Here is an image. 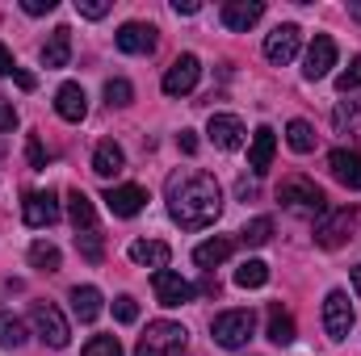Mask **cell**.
I'll return each instance as SVG.
<instances>
[{"label": "cell", "instance_id": "1", "mask_svg": "<svg viewBox=\"0 0 361 356\" xmlns=\"http://www.w3.org/2000/svg\"><path fill=\"white\" fill-rule=\"evenodd\" d=\"M169 214L185 231H202L223 214V193L210 172H177L169 180Z\"/></svg>", "mask_w": 361, "mask_h": 356}, {"label": "cell", "instance_id": "2", "mask_svg": "<svg viewBox=\"0 0 361 356\" xmlns=\"http://www.w3.org/2000/svg\"><path fill=\"white\" fill-rule=\"evenodd\" d=\"M252 331H257V314L252 310H223L210 323V336H214L219 348H244L252 340Z\"/></svg>", "mask_w": 361, "mask_h": 356}, {"label": "cell", "instance_id": "3", "mask_svg": "<svg viewBox=\"0 0 361 356\" xmlns=\"http://www.w3.org/2000/svg\"><path fill=\"white\" fill-rule=\"evenodd\" d=\"M185 344H189V331H185L180 323L160 319V323H152V327H147V336L139 340L135 356H180V352H185Z\"/></svg>", "mask_w": 361, "mask_h": 356}, {"label": "cell", "instance_id": "4", "mask_svg": "<svg viewBox=\"0 0 361 356\" xmlns=\"http://www.w3.org/2000/svg\"><path fill=\"white\" fill-rule=\"evenodd\" d=\"M30 319H34L42 344H51V348H68V344H72V327H68V319L59 314V306L34 302V306H30Z\"/></svg>", "mask_w": 361, "mask_h": 356}, {"label": "cell", "instance_id": "5", "mask_svg": "<svg viewBox=\"0 0 361 356\" xmlns=\"http://www.w3.org/2000/svg\"><path fill=\"white\" fill-rule=\"evenodd\" d=\"M277 201H281V205H290V210H311V214H324V210H328V201H324L319 184H315V180H307V177L281 180Z\"/></svg>", "mask_w": 361, "mask_h": 356}, {"label": "cell", "instance_id": "6", "mask_svg": "<svg viewBox=\"0 0 361 356\" xmlns=\"http://www.w3.org/2000/svg\"><path fill=\"white\" fill-rule=\"evenodd\" d=\"M324 331L332 340H345L353 331V306H349V293L345 289H332L324 298Z\"/></svg>", "mask_w": 361, "mask_h": 356}, {"label": "cell", "instance_id": "7", "mask_svg": "<svg viewBox=\"0 0 361 356\" xmlns=\"http://www.w3.org/2000/svg\"><path fill=\"white\" fill-rule=\"evenodd\" d=\"M152 289H156V302L160 306H185V302H193V285L180 276V272H173V268H160V272H152Z\"/></svg>", "mask_w": 361, "mask_h": 356}, {"label": "cell", "instance_id": "8", "mask_svg": "<svg viewBox=\"0 0 361 356\" xmlns=\"http://www.w3.org/2000/svg\"><path fill=\"white\" fill-rule=\"evenodd\" d=\"M349 227H353V210H324L319 222H315V243L319 248H341L349 239Z\"/></svg>", "mask_w": 361, "mask_h": 356}, {"label": "cell", "instance_id": "9", "mask_svg": "<svg viewBox=\"0 0 361 356\" xmlns=\"http://www.w3.org/2000/svg\"><path fill=\"white\" fill-rule=\"evenodd\" d=\"M21 218H25V227H34V231L55 227V222H59V201H55V193H51V189H47V193H30V197L21 201Z\"/></svg>", "mask_w": 361, "mask_h": 356}, {"label": "cell", "instance_id": "10", "mask_svg": "<svg viewBox=\"0 0 361 356\" xmlns=\"http://www.w3.org/2000/svg\"><path fill=\"white\" fill-rule=\"evenodd\" d=\"M332 68H336V42L328 34H315L311 51H307V63H302V76L307 80H324Z\"/></svg>", "mask_w": 361, "mask_h": 356}, {"label": "cell", "instance_id": "11", "mask_svg": "<svg viewBox=\"0 0 361 356\" xmlns=\"http://www.w3.org/2000/svg\"><path fill=\"white\" fill-rule=\"evenodd\" d=\"M206 130H210V143H214L219 151H240V147H244V122H240L235 113H214Z\"/></svg>", "mask_w": 361, "mask_h": 356}, {"label": "cell", "instance_id": "12", "mask_svg": "<svg viewBox=\"0 0 361 356\" xmlns=\"http://www.w3.org/2000/svg\"><path fill=\"white\" fill-rule=\"evenodd\" d=\"M197 76H202V63H197V55H180L177 63L164 72V92H169V96H185V92H193Z\"/></svg>", "mask_w": 361, "mask_h": 356}, {"label": "cell", "instance_id": "13", "mask_svg": "<svg viewBox=\"0 0 361 356\" xmlns=\"http://www.w3.org/2000/svg\"><path fill=\"white\" fill-rule=\"evenodd\" d=\"M114 42H118L122 55H152V51H156V30L143 25V21H126Z\"/></svg>", "mask_w": 361, "mask_h": 356}, {"label": "cell", "instance_id": "14", "mask_svg": "<svg viewBox=\"0 0 361 356\" xmlns=\"http://www.w3.org/2000/svg\"><path fill=\"white\" fill-rule=\"evenodd\" d=\"M298 34H302V30H298L294 21L277 25L269 38H265V59H269V63H290V59L298 55Z\"/></svg>", "mask_w": 361, "mask_h": 356}, {"label": "cell", "instance_id": "15", "mask_svg": "<svg viewBox=\"0 0 361 356\" xmlns=\"http://www.w3.org/2000/svg\"><path fill=\"white\" fill-rule=\"evenodd\" d=\"M105 205H109V214H114V218H135V214L147 205V189H139V184L109 189V193H105Z\"/></svg>", "mask_w": 361, "mask_h": 356}, {"label": "cell", "instance_id": "16", "mask_svg": "<svg viewBox=\"0 0 361 356\" xmlns=\"http://www.w3.org/2000/svg\"><path fill=\"white\" fill-rule=\"evenodd\" d=\"M261 13H265L261 0H227L223 4V25L235 30V34H244V30H252L261 21Z\"/></svg>", "mask_w": 361, "mask_h": 356}, {"label": "cell", "instance_id": "17", "mask_svg": "<svg viewBox=\"0 0 361 356\" xmlns=\"http://www.w3.org/2000/svg\"><path fill=\"white\" fill-rule=\"evenodd\" d=\"M130 260L139 268H169V260H173V248L164 243V239H135L130 243Z\"/></svg>", "mask_w": 361, "mask_h": 356}, {"label": "cell", "instance_id": "18", "mask_svg": "<svg viewBox=\"0 0 361 356\" xmlns=\"http://www.w3.org/2000/svg\"><path fill=\"white\" fill-rule=\"evenodd\" d=\"M55 113L63 117V122H85V113H89V96L80 84H59L55 92Z\"/></svg>", "mask_w": 361, "mask_h": 356}, {"label": "cell", "instance_id": "19", "mask_svg": "<svg viewBox=\"0 0 361 356\" xmlns=\"http://www.w3.org/2000/svg\"><path fill=\"white\" fill-rule=\"evenodd\" d=\"M328 168H332V177L341 180L345 189H361V155H357V151L336 147V151L328 155Z\"/></svg>", "mask_w": 361, "mask_h": 356}, {"label": "cell", "instance_id": "20", "mask_svg": "<svg viewBox=\"0 0 361 356\" xmlns=\"http://www.w3.org/2000/svg\"><path fill=\"white\" fill-rule=\"evenodd\" d=\"M273 151H277V134H273L269 126H257L252 147H248V168H252L257 177H261V172L273 164Z\"/></svg>", "mask_w": 361, "mask_h": 356}, {"label": "cell", "instance_id": "21", "mask_svg": "<svg viewBox=\"0 0 361 356\" xmlns=\"http://www.w3.org/2000/svg\"><path fill=\"white\" fill-rule=\"evenodd\" d=\"M68 59H72V30L55 25L51 38H47V46H42V63L47 68H68Z\"/></svg>", "mask_w": 361, "mask_h": 356}, {"label": "cell", "instance_id": "22", "mask_svg": "<svg viewBox=\"0 0 361 356\" xmlns=\"http://www.w3.org/2000/svg\"><path fill=\"white\" fill-rule=\"evenodd\" d=\"M122 168H126L122 147H118V143H109V139H105V143H97V151H92V172L109 180V177H118Z\"/></svg>", "mask_w": 361, "mask_h": 356}, {"label": "cell", "instance_id": "23", "mask_svg": "<svg viewBox=\"0 0 361 356\" xmlns=\"http://www.w3.org/2000/svg\"><path fill=\"white\" fill-rule=\"evenodd\" d=\"M68 214H72V227H76V235L97 231V210H92V197H89V193L72 189V193H68Z\"/></svg>", "mask_w": 361, "mask_h": 356}, {"label": "cell", "instance_id": "24", "mask_svg": "<svg viewBox=\"0 0 361 356\" xmlns=\"http://www.w3.org/2000/svg\"><path fill=\"white\" fill-rule=\"evenodd\" d=\"M231 239H223V235H214V239H206V243H197L193 248V265L197 268H219L227 256H231Z\"/></svg>", "mask_w": 361, "mask_h": 356}, {"label": "cell", "instance_id": "25", "mask_svg": "<svg viewBox=\"0 0 361 356\" xmlns=\"http://www.w3.org/2000/svg\"><path fill=\"white\" fill-rule=\"evenodd\" d=\"M72 314H76L80 323H92V319L101 314V289H97V285H76V289H72Z\"/></svg>", "mask_w": 361, "mask_h": 356}, {"label": "cell", "instance_id": "26", "mask_svg": "<svg viewBox=\"0 0 361 356\" xmlns=\"http://www.w3.org/2000/svg\"><path fill=\"white\" fill-rule=\"evenodd\" d=\"M286 143H290V151H298V155H307V151H315V130H311V122H302V117H294V122L286 126Z\"/></svg>", "mask_w": 361, "mask_h": 356}, {"label": "cell", "instance_id": "27", "mask_svg": "<svg viewBox=\"0 0 361 356\" xmlns=\"http://www.w3.org/2000/svg\"><path fill=\"white\" fill-rule=\"evenodd\" d=\"M269 281V265L265 260H244V265L235 268V285L240 289H261Z\"/></svg>", "mask_w": 361, "mask_h": 356}, {"label": "cell", "instance_id": "28", "mask_svg": "<svg viewBox=\"0 0 361 356\" xmlns=\"http://www.w3.org/2000/svg\"><path fill=\"white\" fill-rule=\"evenodd\" d=\"M269 340L277 344V348L294 344V319H290L281 306H273V310H269Z\"/></svg>", "mask_w": 361, "mask_h": 356}, {"label": "cell", "instance_id": "29", "mask_svg": "<svg viewBox=\"0 0 361 356\" xmlns=\"http://www.w3.org/2000/svg\"><path fill=\"white\" fill-rule=\"evenodd\" d=\"M30 265L38 268V272H59L63 256H59L55 243H34V248H30Z\"/></svg>", "mask_w": 361, "mask_h": 356}, {"label": "cell", "instance_id": "30", "mask_svg": "<svg viewBox=\"0 0 361 356\" xmlns=\"http://www.w3.org/2000/svg\"><path fill=\"white\" fill-rule=\"evenodd\" d=\"M332 126L345 134V130H357L361 126V101H341L336 109H332Z\"/></svg>", "mask_w": 361, "mask_h": 356}, {"label": "cell", "instance_id": "31", "mask_svg": "<svg viewBox=\"0 0 361 356\" xmlns=\"http://www.w3.org/2000/svg\"><path fill=\"white\" fill-rule=\"evenodd\" d=\"M25 344V323L17 314H0V348H21Z\"/></svg>", "mask_w": 361, "mask_h": 356}, {"label": "cell", "instance_id": "32", "mask_svg": "<svg viewBox=\"0 0 361 356\" xmlns=\"http://www.w3.org/2000/svg\"><path fill=\"white\" fill-rule=\"evenodd\" d=\"M76 248H80V256H85L89 265H101V260H105V248H101V235H97V231L76 235Z\"/></svg>", "mask_w": 361, "mask_h": 356}, {"label": "cell", "instance_id": "33", "mask_svg": "<svg viewBox=\"0 0 361 356\" xmlns=\"http://www.w3.org/2000/svg\"><path fill=\"white\" fill-rule=\"evenodd\" d=\"M269 235H273V218H252V222L244 227V243H252V248L269 243Z\"/></svg>", "mask_w": 361, "mask_h": 356}, {"label": "cell", "instance_id": "34", "mask_svg": "<svg viewBox=\"0 0 361 356\" xmlns=\"http://www.w3.org/2000/svg\"><path fill=\"white\" fill-rule=\"evenodd\" d=\"M85 356H122V344H118V336H92L85 344Z\"/></svg>", "mask_w": 361, "mask_h": 356}, {"label": "cell", "instance_id": "35", "mask_svg": "<svg viewBox=\"0 0 361 356\" xmlns=\"http://www.w3.org/2000/svg\"><path fill=\"white\" fill-rule=\"evenodd\" d=\"M105 101H109V105H130V101H135L130 80H105Z\"/></svg>", "mask_w": 361, "mask_h": 356}, {"label": "cell", "instance_id": "36", "mask_svg": "<svg viewBox=\"0 0 361 356\" xmlns=\"http://www.w3.org/2000/svg\"><path fill=\"white\" fill-rule=\"evenodd\" d=\"M114 319H118V323H135V319H139V302H135L130 293L114 298Z\"/></svg>", "mask_w": 361, "mask_h": 356}, {"label": "cell", "instance_id": "37", "mask_svg": "<svg viewBox=\"0 0 361 356\" xmlns=\"http://www.w3.org/2000/svg\"><path fill=\"white\" fill-rule=\"evenodd\" d=\"M336 89H341V92L361 89V55L353 59V63H349V68H345V72H341V76H336Z\"/></svg>", "mask_w": 361, "mask_h": 356}, {"label": "cell", "instance_id": "38", "mask_svg": "<svg viewBox=\"0 0 361 356\" xmlns=\"http://www.w3.org/2000/svg\"><path fill=\"white\" fill-rule=\"evenodd\" d=\"M76 13L89 17V21H101V17L109 13V4H105V0H76Z\"/></svg>", "mask_w": 361, "mask_h": 356}, {"label": "cell", "instance_id": "39", "mask_svg": "<svg viewBox=\"0 0 361 356\" xmlns=\"http://www.w3.org/2000/svg\"><path fill=\"white\" fill-rule=\"evenodd\" d=\"M55 4H59V0H21V8H25L30 17H42V13H55Z\"/></svg>", "mask_w": 361, "mask_h": 356}, {"label": "cell", "instance_id": "40", "mask_svg": "<svg viewBox=\"0 0 361 356\" xmlns=\"http://www.w3.org/2000/svg\"><path fill=\"white\" fill-rule=\"evenodd\" d=\"M13 126H17V109H13V105L0 96V134H8Z\"/></svg>", "mask_w": 361, "mask_h": 356}, {"label": "cell", "instance_id": "41", "mask_svg": "<svg viewBox=\"0 0 361 356\" xmlns=\"http://www.w3.org/2000/svg\"><path fill=\"white\" fill-rule=\"evenodd\" d=\"M30 164H34V168H47V147H42L38 139H30Z\"/></svg>", "mask_w": 361, "mask_h": 356}, {"label": "cell", "instance_id": "42", "mask_svg": "<svg viewBox=\"0 0 361 356\" xmlns=\"http://www.w3.org/2000/svg\"><path fill=\"white\" fill-rule=\"evenodd\" d=\"M13 80H17V89H21V92H34V89H38V80H34L30 72H21V68L13 72Z\"/></svg>", "mask_w": 361, "mask_h": 356}, {"label": "cell", "instance_id": "43", "mask_svg": "<svg viewBox=\"0 0 361 356\" xmlns=\"http://www.w3.org/2000/svg\"><path fill=\"white\" fill-rule=\"evenodd\" d=\"M180 151H185V155H193V151H197V134H193V130H180Z\"/></svg>", "mask_w": 361, "mask_h": 356}, {"label": "cell", "instance_id": "44", "mask_svg": "<svg viewBox=\"0 0 361 356\" xmlns=\"http://www.w3.org/2000/svg\"><path fill=\"white\" fill-rule=\"evenodd\" d=\"M8 72H17V63H13V55H8V46L0 42V76H8Z\"/></svg>", "mask_w": 361, "mask_h": 356}, {"label": "cell", "instance_id": "45", "mask_svg": "<svg viewBox=\"0 0 361 356\" xmlns=\"http://www.w3.org/2000/svg\"><path fill=\"white\" fill-rule=\"evenodd\" d=\"M197 8H202L197 0H173V13H185V17H189V13H197Z\"/></svg>", "mask_w": 361, "mask_h": 356}, {"label": "cell", "instance_id": "46", "mask_svg": "<svg viewBox=\"0 0 361 356\" xmlns=\"http://www.w3.org/2000/svg\"><path fill=\"white\" fill-rule=\"evenodd\" d=\"M353 289H357V298H361V265L353 268Z\"/></svg>", "mask_w": 361, "mask_h": 356}, {"label": "cell", "instance_id": "47", "mask_svg": "<svg viewBox=\"0 0 361 356\" xmlns=\"http://www.w3.org/2000/svg\"><path fill=\"white\" fill-rule=\"evenodd\" d=\"M349 13H353V17H357V21H361V4H353V8H349Z\"/></svg>", "mask_w": 361, "mask_h": 356}]
</instances>
